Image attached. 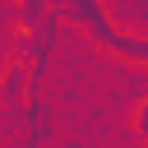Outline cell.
<instances>
[{
    "mask_svg": "<svg viewBox=\"0 0 148 148\" xmlns=\"http://www.w3.org/2000/svg\"><path fill=\"white\" fill-rule=\"evenodd\" d=\"M23 83H28V69H23V65H9L5 79H0V88H5V97H9L14 106L23 102Z\"/></svg>",
    "mask_w": 148,
    "mask_h": 148,
    "instance_id": "obj_1",
    "label": "cell"
}]
</instances>
